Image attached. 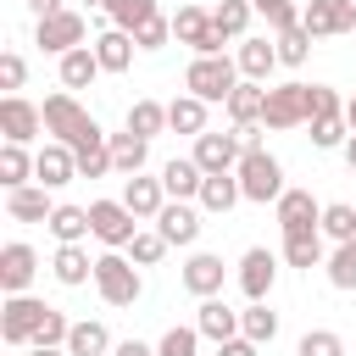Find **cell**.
Wrapping results in <instances>:
<instances>
[{"instance_id": "cell-11", "label": "cell", "mask_w": 356, "mask_h": 356, "mask_svg": "<svg viewBox=\"0 0 356 356\" xmlns=\"http://www.w3.org/2000/svg\"><path fill=\"white\" fill-rule=\"evenodd\" d=\"M273 284H278V256L267 245H250L239 256V289H245V300H267Z\"/></svg>"}, {"instance_id": "cell-9", "label": "cell", "mask_w": 356, "mask_h": 356, "mask_svg": "<svg viewBox=\"0 0 356 356\" xmlns=\"http://www.w3.org/2000/svg\"><path fill=\"white\" fill-rule=\"evenodd\" d=\"M300 28H306L312 39L350 33V28H356V0H306V6H300Z\"/></svg>"}, {"instance_id": "cell-54", "label": "cell", "mask_w": 356, "mask_h": 356, "mask_svg": "<svg viewBox=\"0 0 356 356\" xmlns=\"http://www.w3.org/2000/svg\"><path fill=\"white\" fill-rule=\"evenodd\" d=\"M111 356H156V345H145V339H122Z\"/></svg>"}, {"instance_id": "cell-13", "label": "cell", "mask_w": 356, "mask_h": 356, "mask_svg": "<svg viewBox=\"0 0 356 356\" xmlns=\"http://www.w3.org/2000/svg\"><path fill=\"white\" fill-rule=\"evenodd\" d=\"M239 156H245V145H239V134H200L195 139V167L211 178V172H234L239 167Z\"/></svg>"}, {"instance_id": "cell-2", "label": "cell", "mask_w": 356, "mask_h": 356, "mask_svg": "<svg viewBox=\"0 0 356 356\" xmlns=\"http://www.w3.org/2000/svg\"><path fill=\"white\" fill-rule=\"evenodd\" d=\"M239 89V61L234 56H195L184 72V95L206 100V106H228V95Z\"/></svg>"}, {"instance_id": "cell-28", "label": "cell", "mask_w": 356, "mask_h": 356, "mask_svg": "<svg viewBox=\"0 0 356 356\" xmlns=\"http://www.w3.org/2000/svg\"><path fill=\"white\" fill-rule=\"evenodd\" d=\"M239 200H245V189H239V172H211V178L200 184V211H211V217L234 211Z\"/></svg>"}, {"instance_id": "cell-5", "label": "cell", "mask_w": 356, "mask_h": 356, "mask_svg": "<svg viewBox=\"0 0 356 356\" xmlns=\"http://www.w3.org/2000/svg\"><path fill=\"white\" fill-rule=\"evenodd\" d=\"M44 300H33V295H6L0 300V339L11 345V350H28L33 345V334H39V323H44Z\"/></svg>"}, {"instance_id": "cell-46", "label": "cell", "mask_w": 356, "mask_h": 356, "mask_svg": "<svg viewBox=\"0 0 356 356\" xmlns=\"http://www.w3.org/2000/svg\"><path fill=\"white\" fill-rule=\"evenodd\" d=\"M295 356H345V339L334 328H306L300 345H295Z\"/></svg>"}, {"instance_id": "cell-25", "label": "cell", "mask_w": 356, "mask_h": 356, "mask_svg": "<svg viewBox=\"0 0 356 356\" xmlns=\"http://www.w3.org/2000/svg\"><path fill=\"white\" fill-rule=\"evenodd\" d=\"M134 33H122V28H106L100 39H95V61H100V72H128L134 67Z\"/></svg>"}, {"instance_id": "cell-57", "label": "cell", "mask_w": 356, "mask_h": 356, "mask_svg": "<svg viewBox=\"0 0 356 356\" xmlns=\"http://www.w3.org/2000/svg\"><path fill=\"white\" fill-rule=\"evenodd\" d=\"M95 6H100V11H106V17H111V11H117V6H122V0H95Z\"/></svg>"}, {"instance_id": "cell-43", "label": "cell", "mask_w": 356, "mask_h": 356, "mask_svg": "<svg viewBox=\"0 0 356 356\" xmlns=\"http://www.w3.org/2000/svg\"><path fill=\"white\" fill-rule=\"evenodd\" d=\"M273 44H278V67H300L312 56V33L306 28H284V33H273Z\"/></svg>"}, {"instance_id": "cell-26", "label": "cell", "mask_w": 356, "mask_h": 356, "mask_svg": "<svg viewBox=\"0 0 356 356\" xmlns=\"http://www.w3.org/2000/svg\"><path fill=\"white\" fill-rule=\"evenodd\" d=\"M261 111H267V83L239 78V89L228 95V117H234V128H256V122H261Z\"/></svg>"}, {"instance_id": "cell-18", "label": "cell", "mask_w": 356, "mask_h": 356, "mask_svg": "<svg viewBox=\"0 0 356 356\" xmlns=\"http://www.w3.org/2000/svg\"><path fill=\"white\" fill-rule=\"evenodd\" d=\"M156 228H161V239H167V245H195L206 222H200V211H195L189 200H167V206H161V217H156Z\"/></svg>"}, {"instance_id": "cell-12", "label": "cell", "mask_w": 356, "mask_h": 356, "mask_svg": "<svg viewBox=\"0 0 356 356\" xmlns=\"http://www.w3.org/2000/svg\"><path fill=\"white\" fill-rule=\"evenodd\" d=\"M306 122V83H278L267 89V111H261V128H300Z\"/></svg>"}, {"instance_id": "cell-33", "label": "cell", "mask_w": 356, "mask_h": 356, "mask_svg": "<svg viewBox=\"0 0 356 356\" xmlns=\"http://www.w3.org/2000/svg\"><path fill=\"white\" fill-rule=\"evenodd\" d=\"M167 128L172 134H206V100H195V95H178L172 106H167Z\"/></svg>"}, {"instance_id": "cell-58", "label": "cell", "mask_w": 356, "mask_h": 356, "mask_svg": "<svg viewBox=\"0 0 356 356\" xmlns=\"http://www.w3.org/2000/svg\"><path fill=\"white\" fill-rule=\"evenodd\" d=\"M28 356H67V350H39V345H28Z\"/></svg>"}, {"instance_id": "cell-27", "label": "cell", "mask_w": 356, "mask_h": 356, "mask_svg": "<svg viewBox=\"0 0 356 356\" xmlns=\"http://www.w3.org/2000/svg\"><path fill=\"white\" fill-rule=\"evenodd\" d=\"M106 145H111V167H117L122 178H139V172H145L150 139H139V134H106Z\"/></svg>"}, {"instance_id": "cell-40", "label": "cell", "mask_w": 356, "mask_h": 356, "mask_svg": "<svg viewBox=\"0 0 356 356\" xmlns=\"http://www.w3.org/2000/svg\"><path fill=\"white\" fill-rule=\"evenodd\" d=\"M72 156H78V178H106V172H117V167H111V145H106V139H89V145H78Z\"/></svg>"}, {"instance_id": "cell-51", "label": "cell", "mask_w": 356, "mask_h": 356, "mask_svg": "<svg viewBox=\"0 0 356 356\" xmlns=\"http://www.w3.org/2000/svg\"><path fill=\"white\" fill-rule=\"evenodd\" d=\"M22 78H28V61H22L17 50H6V56H0V89H6V95H17V89H22Z\"/></svg>"}, {"instance_id": "cell-22", "label": "cell", "mask_w": 356, "mask_h": 356, "mask_svg": "<svg viewBox=\"0 0 356 356\" xmlns=\"http://www.w3.org/2000/svg\"><path fill=\"white\" fill-rule=\"evenodd\" d=\"M195 328H200V339H211V345H222V339H234L239 334V312L228 306V300H200V312H195Z\"/></svg>"}, {"instance_id": "cell-23", "label": "cell", "mask_w": 356, "mask_h": 356, "mask_svg": "<svg viewBox=\"0 0 356 356\" xmlns=\"http://www.w3.org/2000/svg\"><path fill=\"white\" fill-rule=\"evenodd\" d=\"M161 184H167V200H200L206 172L195 167V156H172V161L161 167Z\"/></svg>"}, {"instance_id": "cell-21", "label": "cell", "mask_w": 356, "mask_h": 356, "mask_svg": "<svg viewBox=\"0 0 356 356\" xmlns=\"http://www.w3.org/2000/svg\"><path fill=\"white\" fill-rule=\"evenodd\" d=\"M6 211H11L17 222H50L56 200H50L44 184H22V189H6Z\"/></svg>"}, {"instance_id": "cell-55", "label": "cell", "mask_w": 356, "mask_h": 356, "mask_svg": "<svg viewBox=\"0 0 356 356\" xmlns=\"http://www.w3.org/2000/svg\"><path fill=\"white\" fill-rule=\"evenodd\" d=\"M339 156H345V167H350V172H356V134H350V139H345V150H339Z\"/></svg>"}, {"instance_id": "cell-24", "label": "cell", "mask_w": 356, "mask_h": 356, "mask_svg": "<svg viewBox=\"0 0 356 356\" xmlns=\"http://www.w3.org/2000/svg\"><path fill=\"white\" fill-rule=\"evenodd\" d=\"M44 228L56 234V245H83V239L95 234L89 206H67V200H56V211H50V222H44Z\"/></svg>"}, {"instance_id": "cell-16", "label": "cell", "mask_w": 356, "mask_h": 356, "mask_svg": "<svg viewBox=\"0 0 356 356\" xmlns=\"http://www.w3.org/2000/svg\"><path fill=\"white\" fill-rule=\"evenodd\" d=\"M33 178L44 184V189H61V184H72L78 178V156H72V145H44L39 156H33Z\"/></svg>"}, {"instance_id": "cell-47", "label": "cell", "mask_w": 356, "mask_h": 356, "mask_svg": "<svg viewBox=\"0 0 356 356\" xmlns=\"http://www.w3.org/2000/svg\"><path fill=\"white\" fill-rule=\"evenodd\" d=\"M328 284H334V289H356V239L328 256Z\"/></svg>"}, {"instance_id": "cell-41", "label": "cell", "mask_w": 356, "mask_h": 356, "mask_svg": "<svg viewBox=\"0 0 356 356\" xmlns=\"http://www.w3.org/2000/svg\"><path fill=\"white\" fill-rule=\"evenodd\" d=\"M167 250H172V245L161 239V228H139V234H134V245H128V261H134V267H156Z\"/></svg>"}, {"instance_id": "cell-38", "label": "cell", "mask_w": 356, "mask_h": 356, "mask_svg": "<svg viewBox=\"0 0 356 356\" xmlns=\"http://www.w3.org/2000/svg\"><path fill=\"white\" fill-rule=\"evenodd\" d=\"M323 234H328L334 245H350V239H356V206L328 200V206H323Z\"/></svg>"}, {"instance_id": "cell-56", "label": "cell", "mask_w": 356, "mask_h": 356, "mask_svg": "<svg viewBox=\"0 0 356 356\" xmlns=\"http://www.w3.org/2000/svg\"><path fill=\"white\" fill-rule=\"evenodd\" d=\"M345 122H350V134H356V95L345 100Z\"/></svg>"}, {"instance_id": "cell-1", "label": "cell", "mask_w": 356, "mask_h": 356, "mask_svg": "<svg viewBox=\"0 0 356 356\" xmlns=\"http://www.w3.org/2000/svg\"><path fill=\"white\" fill-rule=\"evenodd\" d=\"M39 111H44V134H50L56 145H72V150H78V145H89V139H106V128L78 106V95H72V89L44 95V106H39Z\"/></svg>"}, {"instance_id": "cell-48", "label": "cell", "mask_w": 356, "mask_h": 356, "mask_svg": "<svg viewBox=\"0 0 356 356\" xmlns=\"http://www.w3.org/2000/svg\"><path fill=\"white\" fill-rule=\"evenodd\" d=\"M345 139H350V122H345V117L312 122V145H317V150H345Z\"/></svg>"}, {"instance_id": "cell-29", "label": "cell", "mask_w": 356, "mask_h": 356, "mask_svg": "<svg viewBox=\"0 0 356 356\" xmlns=\"http://www.w3.org/2000/svg\"><path fill=\"white\" fill-rule=\"evenodd\" d=\"M50 273H56V284L78 289V284H89V278H95V261H89V250H83V245H56Z\"/></svg>"}, {"instance_id": "cell-44", "label": "cell", "mask_w": 356, "mask_h": 356, "mask_svg": "<svg viewBox=\"0 0 356 356\" xmlns=\"http://www.w3.org/2000/svg\"><path fill=\"white\" fill-rule=\"evenodd\" d=\"M67 339H72V323H67V312H44V323H39V334H33V345L39 350H67Z\"/></svg>"}, {"instance_id": "cell-53", "label": "cell", "mask_w": 356, "mask_h": 356, "mask_svg": "<svg viewBox=\"0 0 356 356\" xmlns=\"http://www.w3.org/2000/svg\"><path fill=\"white\" fill-rule=\"evenodd\" d=\"M28 11H33V22H44V17H56V11H67L61 0H28Z\"/></svg>"}, {"instance_id": "cell-35", "label": "cell", "mask_w": 356, "mask_h": 356, "mask_svg": "<svg viewBox=\"0 0 356 356\" xmlns=\"http://www.w3.org/2000/svg\"><path fill=\"white\" fill-rule=\"evenodd\" d=\"M250 17H256V6L250 0H222V6H211V22H217V33L222 39H250L245 28H250Z\"/></svg>"}, {"instance_id": "cell-34", "label": "cell", "mask_w": 356, "mask_h": 356, "mask_svg": "<svg viewBox=\"0 0 356 356\" xmlns=\"http://www.w3.org/2000/svg\"><path fill=\"white\" fill-rule=\"evenodd\" d=\"M239 334L256 339V345H273V334H278V312H273L267 300H250V306L239 312Z\"/></svg>"}, {"instance_id": "cell-30", "label": "cell", "mask_w": 356, "mask_h": 356, "mask_svg": "<svg viewBox=\"0 0 356 356\" xmlns=\"http://www.w3.org/2000/svg\"><path fill=\"white\" fill-rule=\"evenodd\" d=\"M100 78V61H95V44H78L61 56V89H89Z\"/></svg>"}, {"instance_id": "cell-15", "label": "cell", "mask_w": 356, "mask_h": 356, "mask_svg": "<svg viewBox=\"0 0 356 356\" xmlns=\"http://www.w3.org/2000/svg\"><path fill=\"white\" fill-rule=\"evenodd\" d=\"M273 211H278V228H284V234H300V228H323V206L312 200V189H284Z\"/></svg>"}, {"instance_id": "cell-10", "label": "cell", "mask_w": 356, "mask_h": 356, "mask_svg": "<svg viewBox=\"0 0 356 356\" xmlns=\"http://www.w3.org/2000/svg\"><path fill=\"white\" fill-rule=\"evenodd\" d=\"M39 128H44V111L33 100H22V95H6L0 100V134H6V145H33Z\"/></svg>"}, {"instance_id": "cell-49", "label": "cell", "mask_w": 356, "mask_h": 356, "mask_svg": "<svg viewBox=\"0 0 356 356\" xmlns=\"http://www.w3.org/2000/svg\"><path fill=\"white\" fill-rule=\"evenodd\" d=\"M195 345H200V328H167L156 356H195Z\"/></svg>"}, {"instance_id": "cell-36", "label": "cell", "mask_w": 356, "mask_h": 356, "mask_svg": "<svg viewBox=\"0 0 356 356\" xmlns=\"http://www.w3.org/2000/svg\"><path fill=\"white\" fill-rule=\"evenodd\" d=\"M128 134H139V139L167 134V106H161V100H134V106H128Z\"/></svg>"}, {"instance_id": "cell-39", "label": "cell", "mask_w": 356, "mask_h": 356, "mask_svg": "<svg viewBox=\"0 0 356 356\" xmlns=\"http://www.w3.org/2000/svg\"><path fill=\"white\" fill-rule=\"evenodd\" d=\"M323 117H345V100L328 83H306V122H323Z\"/></svg>"}, {"instance_id": "cell-19", "label": "cell", "mask_w": 356, "mask_h": 356, "mask_svg": "<svg viewBox=\"0 0 356 356\" xmlns=\"http://www.w3.org/2000/svg\"><path fill=\"white\" fill-rule=\"evenodd\" d=\"M222 278H228V267H222V256H211V250H195V256L184 261V289L200 295V300H211V295L222 289Z\"/></svg>"}, {"instance_id": "cell-4", "label": "cell", "mask_w": 356, "mask_h": 356, "mask_svg": "<svg viewBox=\"0 0 356 356\" xmlns=\"http://www.w3.org/2000/svg\"><path fill=\"white\" fill-rule=\"evenodd\" d=\"M239 189H245V200H256V206H278V195H284V167H278V156L261 145V150H245L239 156Z\"/></svg>"}, {"instance_id": "cell-42", "label": "cell", "mask_w": 356, "mask_h": 356, "mask_svg": "<svg viewBox=\"0 0 356 356\" xmlns=\"http://www.w3.org/2000/svg\"><path fill=\"white\" fill-rule=\"evenodd\" d=\"M161 17V6L156 0H122L117 11H111V28H122V33H139L145 22H156Z\"/></svg>"}, {"instance_id": "cell-20", "label": "cell", "mask_w": 356, "mask_h": 356, "mask_svg": "<svg viewBox=\"0 0 356 356\" xmlns=\"http://www.w3.org/2000/svg\"><path fill=\"white\" fill-rule=\"evenodd\" d=\"M234 61H239V78L267 83V78H273V67H278V44H273V39H239Z\"/></svg>"}, {"instance_id": "cell-32", "label": "cell", "mask_w": 356, "mask_h": 356, "mask_svg": "<svg viewBox=\"0 0 356 356\" xmlns=\"http://www.w3.org/2000/svg\"><path fill=\"white\" fill-rule=\"evenodd\" d=\"M117 345H111V334H106V323H72V339H67V356H111Z\"/></svg>"}, {"instance_id": "cell-6", "label": "cell", "mask_w": 356, "mask_h": 356, "mask_svg": "<svg viewBox=\"0 0 356 356\" xmlns=\"http://www.w3.org/2000/svg\"><path fill=\"white\" fill-rule=\"evenodd\" d=\"M89 222H95V239L106 250H128L134 234H139V217L122 206V200H89Z\"/></svg>"}, {"instance_id": "cell-31", "label": "cell", "mask_w": 356, "mask_h": 356, "mask_svg": "<svg viewBox=\"0 0 356 356\" xmlns=\"http://www.w3.org/2000/svg\"><path fill=\"white\" fill-rule=\"evenodd\" d=\"M284 261H289V267H300V273H312V267L323 261V228L284 234Z\"/></svg>"}, {"instance_id": "cell-37", "label": "cell", "mask_w": 356, "mask_h": 356, "mask_svg": "<svg viewBox=\"0 0 356 356\" xmlns=\"http://www.w3.org/2000/svg\"><path fill=\"white\" fill-rule=\"evenodd\" d=\"M33 178V156H28V145H0V184L6 189H22Z\"/></svg>"}, {"instance_id": "cell-8", "label": "cell", "mask_w": 356, "mask_h": 356, "mask_svg": "<svg viewBox=\"0 0 356 356\" xmlns=\"http://www.w3.org/2000/svg\"><path fill=\"white\" fill-rule=\"evenodd\" d=\"M83 33H89V22L78 17V11H56V17H44V22H33V44L44 50V56H67V50H78L83 44Z\"/></svg>"}, {"instance_id": "cell-52", "label": "cell", "mask_w": 356, "mask_h": 356, "mask_svg": "<svg viewBox=\"0 0 356 356\" xmlns=\"http://www.w3.org/2000/svg\"><path fill=\"white\" fill-rule=\"evenodd\" d=\"M256 350H261V345H256V339H245V334H234V339H222V345H217V356H256Z\"/></svg>"}, {"instance_id": "cell-7", "label": "cell", "mask_w": 356, "mask_h": 356, "mask_svg": "<svg viewBox=\"0 0 356 356\" xmlns=\"http://www.w3.org/2000/svg\"><path fill=\"white\" fill-rule=\"evenodd\" d=\"M172 39L178 44H189L195 56H222V33H217V22H211V11H200V6H178V17H172Z\"/></svg>"}, {"instance_id": "cell-17", "label": "cell", "mask_w": 356, "mask_h": 356, "mask_svg": "<svg viewBox=\"0 0 356 356\" xmlns=\"http://www.w3.org/2000/svg\"><path fill=\"white\" fill-rule=\"evenodd\" d=\"M122 206H128L139 222H145V217L156 222L161 206H167V184H161V178H145V172H139V178H122Z\"/></svg>"}, {"instance_id": "cell-14", "label": "cell", "mask_w": 356, "mask_h": 356, "mask_svg": "<svg viewBox=\"0 0 356 356\" xmlns=\"http://www.w3.org/2000/svg\"><path fill=\"white\" fill-rule=\"evenodd\" d=\"M33 273H39V256H33V245L11 239V245L0 250V289H6V295H28Z\"/></svg>"}, {"instance_id": "cell-3", "label": "cell", "mask_w": 356, "mask_h": 356, "mask_svg": "<svg viewBox=\"0 0 356 356\" xmlns=\"http://www.w3.org/2000/svg\"><path fill=\"white\" fill-rule=\"evenodd\" d=\"M95 289H100L106 306H134L145 295V278L122 250H106V256H95Z\"/></svg>"}, {"instance_id": "cell-45", "label": "cell", "mask_w": 356, "mask_h": 356, "mask_svg": "<svg viewBox=\"0 0 356 356\" xmlns=\"http://www.w3.org/2000/svg\"><path fill=\"white\" fill-rule=\"evenodd\" d=\"M256 6V17L273 28V33H284V28H300V6L295 0H250Z\"/></svg>"}, {"instance_id": "cell-50", "label": "cell", "mask_w": 356, "mask_h": 356, "mask_svg": "<svg viewBox=\"0 0 356 356\" xmlns=\"http://www.w3.org/2000/svg\"><path fill=\"white\" fill-rule=\"evenodd\" d=\"M134 44H139V50H161V44H172V17H156V22H145V28L134 33Z\"/></svg>"}]
</instances>
